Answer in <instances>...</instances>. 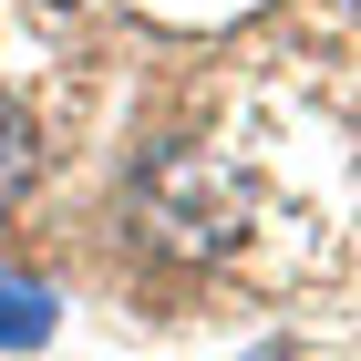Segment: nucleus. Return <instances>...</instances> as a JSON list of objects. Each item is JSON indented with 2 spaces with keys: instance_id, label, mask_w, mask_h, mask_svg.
<instances>
[{
  "instance_id": "1",
  "label": "nucleus",
  "mask_w": 361,
  "mask_h": 361,
  "mask_svg": "<svg viewBox=\"0 0 361 361\" xmlns=\"http://www.w3.org/2000/svg\"><path fill=\"white\" fill-rule=\"evenodd\" d=\"M31 176H42V124H31V104L0 93V217L31 196Z\"/></svg>"
},
{
  "instance_id": "2",
  "label": "nucleus",
  "mask_w": 361,
  "mask_h": 361,
  "mask_svg": "<svg viewBox=\"0 0 361 361\" xmlns=\"http://www.w3.org/2000/svg\"><path fill=\"white\" fill-rule=\"evenodd\" d=\"M52 289H42V279H11L0 269V351H42V341H52Z\"/></svg>"
}]
</instances>
